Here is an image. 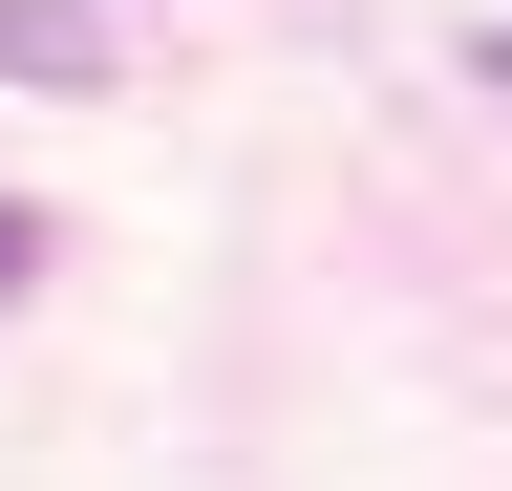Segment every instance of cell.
Listing matches in <instances>:
<instances>
[{
  "label": "cell",
  "mask_w": 512,
  "mask_h": 491,
  "mask_svg": "<svg viewBox=\"0 0 512 491\" xmlns=\"http://www.w3.org/2000/svg\"><path fill=\"white\" fill-rule=\"evenodd\" d=\"M0 86H107V22H64V0H0Z\"/></svg>",
  "instance_id": "cell-1"
},
{
  "label": "cell",
  "mask_w": 512,
  "mask_h": 491,
  "mask_svg": "<svg viewBox=\"0 0 512 491\" xmlns=\"http://www.w3.org/2000/svg\"><path fill=\"white\" fill-rule=\"evenodd\" d=\"M0 299H43V214L22 193H0Z\"/></svg>",
  "instance_id": "cell-2"
}]
</instances>
